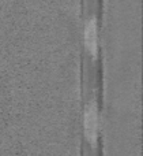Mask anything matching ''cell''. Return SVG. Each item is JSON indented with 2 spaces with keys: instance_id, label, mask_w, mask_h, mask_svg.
Returning a JSON list of instances; mask_svg holds the SVG:
<instances>
[{
  "instance_id": "obj_1",
  "label": "cell",
  "mask_w": 143,
  "mask_h": 156,
  "mask_svg": "<svg viewBox=\"0 0 143 156\" xmlns=\"http://www.w3.org/2000/svg\"><path fill=\"white\" fill-rule=\"evenodd\" d=\"M83 126L86 138L91 144H94L95 138H97V108H95L94 103L86 107L83 115Z\"/></svg>"
},
{
  "instance_id": "obj_2",
  "label": "cell",
  "mask_w": 143,
  "mask_h": 156,
  "mask_svg": "<svg viewBox=\"0 0 143 156\" xmlns=\"http://www.w3.org/2000/svg\"><path fill=\"white\" fill-rule=\"evenodd\" d=\"M83 38H85V47H86L87 52L91 55L93 58L97 56V21L95 18H90L85 25V32H83Z\"/></svg>"
}]
</instances>
